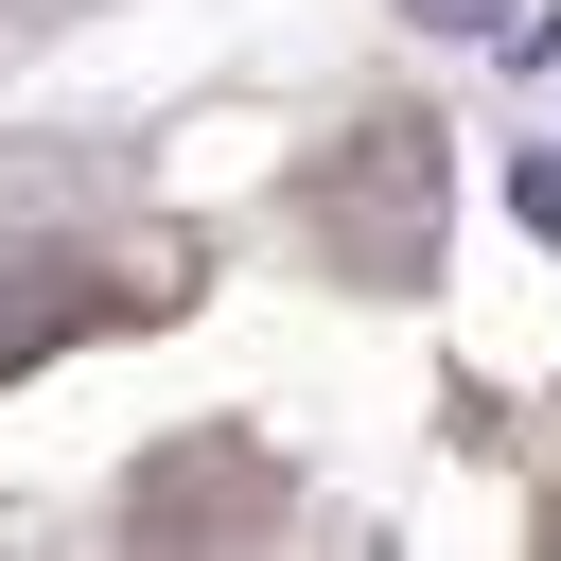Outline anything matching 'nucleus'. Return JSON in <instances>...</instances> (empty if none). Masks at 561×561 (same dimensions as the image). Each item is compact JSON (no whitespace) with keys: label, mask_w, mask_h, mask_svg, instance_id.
<instances>
[{"label":"nucleus","mask_w":561,"mask_h":561,"mask_svg":"<svg viewBox=\"0 0 561 561\" xmlns=\"http://www.w3.org/2000/svg\"><path fill=\"white\" fill-rule=\"evenodd\" d=\"M526 228H543V245H561V140H543V158H526Z\"/></svg>","instance_id":"1"}]
</instances>
